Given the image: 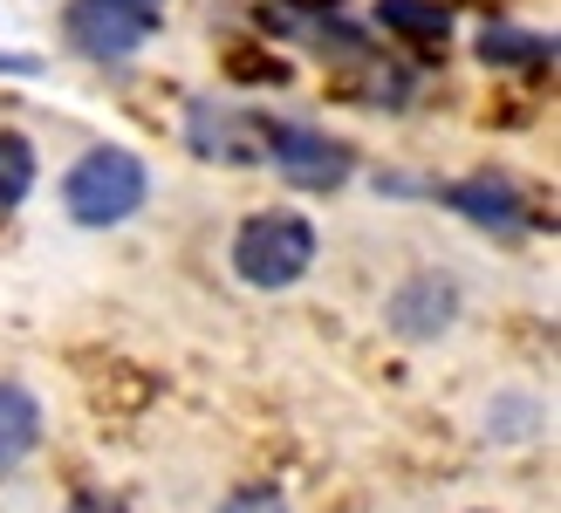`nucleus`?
I'll return each mask as SVG.
<instances>
[{
  "mask_svg": "<svg viewBox=\"0 0 561 513\" xmlns=\"http://www.w3.org/2000/svg\"><path fill=\"white\" fill-rule=\"evenodd\" d=\"M35 192V145L21 130H0V213H14Z\"/></svg>",
  "mask_w": 561,
  "mask_h": 513,
  "instance_id": "11",
  "label": "nucleus"
},
{
  "mask_svg": "<svg viewBox=\"0 0 561 513\" xmlns=\"http://www.w3.org/2000/svg\"><path fill=\"white\" fill-rule=\"evenodd\" d=\"M267 158L301 192H329L350 179V145H335L329 130H308V124H267Z\"/></svg>",
  "mask_w": 561,
  "mask_h": 513,
  "instance_id": "4",
  "label": "nucleus"
},
{
  "mask_svg": "<svg viewBox=\"0 0 561 513\" xmlns=\"http://www.w3.org/2000/svg\"><path fill=\"white\" fill-rule=\"evenodd\" d=\"M42 445V404L21 384H0V472L21 466Z\"/></svg>",
  "mask_w": 561,
  "mask_h": 513,
  "instance_id": "8",
  "label": "nucleus"
},
{
  "mask_svg": "<svg viewBox=\"0 0 561 513\" xmlns=\"http://www.w3.org/2000/svg\"><path fill=\"white\" fill-rule=\"evenodd\" d=\"M445 198H453L472 226H486V233H520V219H527L507 179H466V185H453Z\"/></svg>",
  "mask_w": 561,
  "mask_h": 513,
  "instance_id": "7",
  "label": "nucleus"
},
{
  "mask_svg": "<svg viewBox=\"0 0 561 513\" xmlns=\"http://www.w3.org/2000/svg\"><path fill=\"white\" fill-rule=\"evenodd\" d=\"M219 513H288V500H280L274 487H240L227 506H219Z\"/></svg>",
  "mask_w": 561,
  "mask_h": 513,
  "instance_id": "12",
  "label": "nucleus"
},
{
  "mask_svg": "<svg viewBox=\"0 0 561 513\" xmlns=\"http://www.w3.org/2000/svg\"><path fill=\"white\" fill-rule=\"evenodd\" d=\"M453 308H459V295H453V281H438V274H425V281H411V288L390 301V322H398L404 335H438L445 322H453Z\"/></svg>",
  "mask_w": 561,
  "mask_h": 513,
  "instance_id": "6",
  "label": "nucleus"
},
{
  "mask_svg": "<svg viewBox=\"0 0 561 513\" xmlns=\"http://www.w3.org/2000/svg\"><path fill=\"white\" fill-rule=\"evenodd\" d=\"M69 513H124V506H117V500H103V493H82Z\"/></svg>",
  "mask_w": 561,
  "mask_h": 513,
  "instance_id": "13",
  "label": "nucleus"
},
{
  "mask_svg": "<svg viewBox=\"0 0 561 513\" xmlns=\"http://www.w3.org/2000/svg\"><path fill=\"white\" fill-rule=\"evenodd\" d=\"M192 145H199L206 158L247 164V158H261V151H267V124H247V117H233V110L199 103V110H192Z\"/></svg>",
  "mask_w": 561,
  "mask_h": 513,
  "instance_id": "5",
  "label": "nucleus"
},
{
  "mask_svg": "<svg viewBox=\"0 0 561 513\" xmlns=\"http://www.w3.org/2000/svg\"><path fill=\"white\" fill-rule=\"evenodd\" d=\"M145 192H151L145 164H137L124 145H96V151H82L69 164L62 206H69L76 226H117V219H130L137 206H145Z\"/></svg>",
  "mask_w": 561,
  "mask_h": 513,
  "instance_id": "1",
  "label": "nucleus"
},
{
  "mask_svg": "<svg viewBox=\"0 0 561 513\" xmlns=\"http://www.w3.org/2000/svg\"><path fill=\"white\" fill-rule=\"evenodd\" d=\"M233 267L247 288H295L316 267V226L301 213H254L233 240Z\"/></svg>",
  "mask_w": 561,
  "mask_h": 513,
  "instance_id": "2",
  "label": "nucleus"
},
{
  "mask_svg": "<svg viewBox=\"0 0 561 513\" xmlns=\"http://www.w3.org/2000/svg\"><path fill=\"white\" fill-rule=\"evenodd\" d=\"M69 42L96 62H117L137 42H151L158 27V0H69Z\"/></svg>",
  "mask_w": 561,
  "mask_h": 513,
  "instance_id": "3",
  "label": "nucleus"
},
{
  "mask_svg": "<svg viewBox=\"0 0 561 513\" xmlns=\"http://www.w3.org/2000/svg\"><path fill=\"white\" fill-rule=\"evenodd\" d=\"M548 55H554V42L520 35V27H507V21L480 27V62H500V69H535V62H548Z\"/></svg>",
  "mask_w": 561,
  "mask_h": 513,
  "instance_id": "9",
  "label": "nucleus"
},
{
  "mask_svg": "<svg viewBox=\"0 0 561 513\" xmlns=\"http://www.w3.org/2000/svg\"><path fill=\"white\" fill-rule=\"evenodd\" d=\"M377 21L411 35V42H445L453 35V14H445L438 0H377Z\"/></svg>",
  "mask_w": 561,
  "mask_h": 513,
  "instance_id": "10",
  "label": "nucleus"
}]
</instances>
